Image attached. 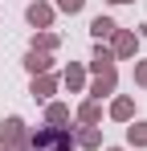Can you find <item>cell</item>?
Returning a JSON list of instances; mask_svg holds the SVG:
<instances>
[{
  "mask_svg": "<svg viewBox=\"0 0 147 151\" xmlns=\"http://www.w3.org/2000/svg\"><path fill=\"white\" fill-rule=\"evenodd\" d=\"M74 119V110H70V102H45V127H70Z\"/></svg>",
  "mask_w": 147,
  "mask_h": 151,
  "instance_id": "2e32d148",
  "label": "cell"
},
{
  "mask_svg": "<svg viewBox=\"0 0 147 151\" xmlns=\"http://www.w3.org/2000/svg\"><path fill=\"white\" fill-rule=\"evenodd\" d=\"M131 82H135L139 90H147V57H135V70H131Z\"/></svg>",
  "mask_w": 147,
  "mask_h": 151,
  "instance_id": "e0dca14e",
  "label": "cell"
},
{
  "mask_svg": "<svg viewBox=\"0 0 147 151\" xmlns=\"http://www.w3.org/2000/svg\"><path fill=\"white\" fill-rule=\"evenodd\" d=\"M29 49H33V53H57V49H61V37H57L53 29H41V33L29 37Z\"/></svg>",
  "mask_w": 147,
  "mask_h": 151,
  "instance_id": "5bb4252c",
  "label": "cell"
},
{
  "mask_svg": "<svg viewBox=\"0 0 147 151\" xmlns=\"http://www.w3.org/2000/svg\"><path fill=\"white\" fill-rule=\"evenodd\" d=\"M122 147L127 151H147V119H131V123H127Z\"/></svg>",
  "mask_w": 147,
  "mask_h": 151,
  "instance_id": "7c38bea8",
  "label": "cell"
},
{
  "mask_svg": "<svg viewBox=\"0 0 147 151\" xmlns=\"http://www.w3.org/2000/svg\"><path fill=\"white\" fill-rule=\"evenodd\" d=\"M29 147V123L21 114L0 119V151H24Z\"/></svg>",
  "mask_w": 147,
  "mask_h": 151,
  "instance_id": "7a4b0ae2",
  "label": "cell"
},
{
  "mask_svg": "<svg viewBox=\"0 0 147 151\" xmlns=\"http://www.w3.org/2000/svg\"><path fill=\"white\" fill-rule=\"evenodd\" d=\"M74 151H102V127H70Z\"/></svg>",
  "mask_w": 147,
  "mask_h": 151,
  "instance_id": "9c48e42d",
  "label": "cell"
},
{
  "mask_svg": "<svg viewBox=\"0 0 147 151\" xmlns=\"http://www.w3.org/2000/svg\"><path fill=\"white\" fill-rule=\"evenodd\" d=\"M57 78H61V86H66L70 94H86V82H90V70H86L82 61H70V65H66V70H61Z\"/></svg>",
  "mask_w": 147,
  "mask_h": 151,
  "instance_id": "ba28073f",
  "label": "cell"
},
{
  "mask_svg": "<svg viewBox=\"0 0 147 151\" xmlns=\"http://www.w3.org/2000/svg\"><path fill=\"white\" fill-rule=\"evenodd\" d=\"M53 21H57V8H53L49 0H29V4H24V25L33 29V33L53 29Z\"/></svg>",
  "mask_w": 147,
  "mask_h": 151,
  "instance_id": "3957f363",
  "label": "cell"
},
{
  "mask_svg": "<svg viewBox=\"0 0 147 151\" xmlns=\"http://www.w3.org/2000/svg\"><path fill=\"white\" fill-rule=\"evenodd\" d=\"M119 94V70H106V74H94L90 82H86V98L94 102H106Z\"/></svg>",
  "mask_w": 147,
  "mask_h": 151,
  "instance_id": "5b68a950",
  "label": "cell"
},
{
  "mask_svg": "<svg viewBox=\"0 0 147 151\" xmlns=\"http://www.w3.org/2000/svg\"><path fill=\"white\" fill-rule=\"evenodd\" d=\"M21 65H24V74H29V78H37V74H53V53H33V49H24Z\"/></svg>",
  "mask_w": 147,
  "mask_h": 151,
  "instance_id": "4fadbf2b",
  "label": "cell"
},
{
  "mask_svg": "<svg viewBox=\"0 0 147 151\" xmlns=\"http://www.w3.org/2000/svg\"><path fill=\"white\" fill-rule=\"evenodd\" d=\"M61 90V78L57 74H37V78H29V94H33V102H53V94Z\"/></svg>",
  "mask_w": 147,
  "mask_h": 151,
  "instance_id": "52a82bcc",
  "label": "cell"
},
{
  "mask_svg": "<svg viewBox=\"0 0 147 151\" xmlns=\"http://www.w3.org/2000/svg\"><path fill=\"white\" fill-rule=\"evenodd\" d=\"M102 102H94V98H82L78 106H74V119H78V127H102Z\"/></svg>",
  "mask_w": 147,
  "mask_h": 151,
  "instance_id": "30bf717a",
  "label": "cell"
},
{
  "mask_svg": "<svg viewBox=\"0 0 147 151\" xmlns=\"http://www.w3.org/2000/svg\"><path fill=\"white\" fill-rule=\"evenodd\" d=\"M106 4H115V8H119V4H135V0H106Z\"/></svg>",
  "mask_w": 147,
  "mask_h": 151,
  "instance_id": "d6986e66",
  "label": "cell"
},
{
  "mask_svg": "<svg viewBox=\"0 0 147 151\" xmlns=\"http://www.w3.org/2000/svg\"><path fill=\"white\" fill-rule=\"evenodd\" d=\"M24 151H74V131H66V127H37V131H29V147Z\"/></svg>",
  "mask_w": 147,
  "mask_h": 151,
  "instance_id": "6da1fadb",
  "label": "cell"
},
{
  "mask_svg": "<svg viewBox=\"0 0 147 151\" xmlns=\"http://www.w3.org/2000/svg\"><path fill=\"white\" fill-rule=\"evenodd\" d=\"M106 70H119V61H115L110 45L94 41V49H90V78H94V74H106Z\"/></svg>",
  "mask_w": 147,
  "mask_h": 151,
  "instance_id": "8fae6325",
  "label": "cell"
},
{
  "mask_svg": "<svg viewBox=\"0 0 147 151\" xmlns=\"http://www.w3.org/2000/svg\"><path fill=\"white\" fill-rule=\"evenodd\" d=\"M106 45H110V53H115V61H135V57H139V37H135V29H122L119 25Z\"/></svg>",
  "mask_w": 147,
  "mask_h": 151,
  "instance_id": "277c9868",
  "label": "cell"
},
{
  "mask_svg": "<svg viewBox=\"0 0 147 151\" xmlns=\"http://www.w3.org/2000/svg\"><path fill=\"white\" fill-rule=\"evenodd\" d=\"M102 151H127V147H102Z\"/></svg>",
  "mask_w": 147,
  "mask_h": 151,
  "instance_id": "ffe728a7",
  "label": "cell"
},
{
  "mask_svg": "<svg viewBox=\"0 0 147 151\" xmlns=\"http://www.w3.org/2000/svg\"><path fill=\"white\" fill-rule=\"evenodd\" d=\"M115 29H119V21H115V17H106V12L90 17V37H94V41H102V45L115 37Z\"/></svg>",
  "mask_w": 147,
  "mask_h": 151,
  "instance_id": "9a60e30c",
  "label": "cell"
},
{
  "mask_svg": "<svg viewBox=\"0 0 147 151\" xmlns=\"http://www.w3.org/2000/svg\"><path fill=\"white\" fill-rule=\"evenodd\" d=\"M106 119L110 123H131V119H139V106H135V94H115L110 106H106Z\"/></svg>",
  "mask_w": 147,
  "mask_h": 151,
  "instance_id": "8992f818",
  "label": "cell"
},
{
  "mask_svg": "<svg viewBox=\"0 0 147 151\" xmlns=\"http://www.w3.org/2000/svg\"><path fill=\"white\" fill-rule=\"evenodd\" d=\"M53 8H57V12H66V17H78V12L86 8V0H53Z\"/></svg>",
  "mask_w": 147,
  "mask_h": 151,
  "instance_id": "ac0fdd59",
  "label": "cell"
}]
</instances>
